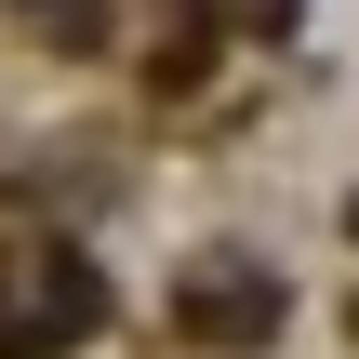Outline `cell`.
<instances>
[{
  "instance_id": "cell-1",
  "label": "cell",
  "mask_w": 359,
  "mask_h": 359,
  "mask_svg": "<svg viewBox=\"0 0 359 359\" xmlns=\"http://www.w3.org/2000/svg\"><path fill=\"white\" fill-rule=\"evenodd\" d=\"M93 266L80 253H13L0 266V359H40V346H67V333H93Z\"/></svg>"
},
{
  "instance_id": "cell-2",
  "label": "cell",
  "mask_w": 359,
  "mask_h": 359,
  "mask_svg": "<svg viewBox=\"0 0 359 359\" xmlns=\"http://www.w3.org/2000/svg\"><path fill=\"white\" fill-rule=\"evenodd\" d=\"M187 320H200V333H266V320H280V293H266V280H200V293H187Z\"/></svg>"
},
{
  "instance_id": "cell-3",
  "label": "cell",
  "mask_w": 359,
  "mask_h": 359,
  "mask_svg": "<svg viewBox=\"0 0 359 359\" xmlns=\"http://www.w3.org/2000/svg\"><path fill=\"white\" fill-rule=\"evenodd\" d=\"M253 27H293V0H253Z\"/></svg>"
}]
</instances>
